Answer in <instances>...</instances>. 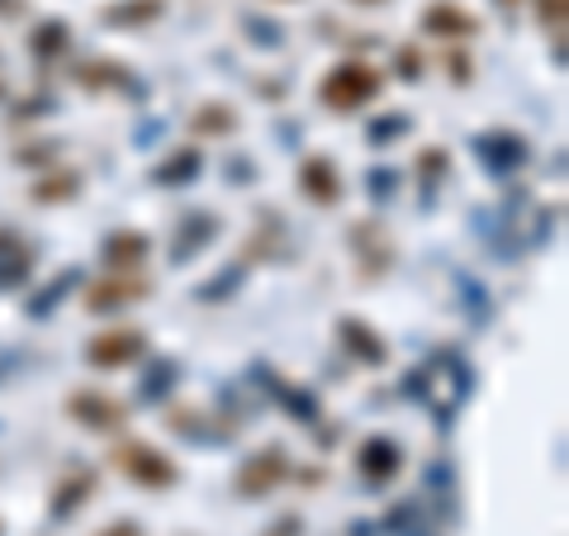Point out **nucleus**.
Returning a JSON list of instances; mask_svg holds the SVG:
<instances>
[{"instance_id":"22","label":"nucleus","mask_w":569,"mask_h":536,"mask_svg":"<svg viewBox=\"0 0 569 536\" xmlns=\"http://www.w3.org/2000/svg\"><path fill=\"white\" fill-rule=\"evenodd\" d=\"M356 6H389V0H356Z\"/></svg>"},{"instance_id":"11","label":"nucleus","mask_w":569,"mask_h":536,"mask_svg":"<svg viewBox=\"0 0 569 536\" xmlns=\"http://www.w3.org/2000/svg\"><path fill=\"white\" fill-rule=\"evenodd\" d=\"M356 466H361V475L366 479H376V485H385V479H395L399 475V466H403V451L389 437H370L366 446H361V460H356Z\"/></svg>"},{"instance_id":"5","label":"nucleus","mask_w":569,"mask_h":536,"mask_svg":"<svg viewBox=\"0 0 569 536\" xmlns=\"http://www.w3.org/2000/svg\"><path fill=\"white\" fill-rule=\"evenodd\" d=\"M152 295V280H142V276H104L96 280L91 290H86V309L91 314H119V309H129V304L138 299H148Z\"/></svg>"},{"instance_id":"2","label":"nucleus","mask_w":569,"mask_h":536,"mask_svg":"<svg viewBox=\"0 0 569 536\" xmlns=\"http://www.w3.org/2000/svg\"><path fill=\"white\" fill-rule=\"evenodd\" d=\"M114 466L129 475L133 485H142V489H171L176 479H181L176 460L167 451H157L152 441H123V446H114Z\"/></svg>"},{"instance_id":"23","label":"nucleus","mask_w":569,"mask_h":536,"mask_svg":"<svg viewBox=\"0 0 569 536\" xmlns=\"http://www.w3.org/2000/svg\"><path fill=\"white\" fill-rule=\"evenodd\" d=\"M498 6H503V10H512V6H522V0H498Z\"/></svg>"},{"instance_id":"18","label":"nucleus","mask_w":569,"mask_h":536,"mask_svg":"<svg viewBox=\"0 0 569 536\" xmlns=\"http://www.w3.org/2000/svg\"><path fill=\"white\" fill-rule=\"evenodd\" d=\"M162 14V0H138V6H123V10H104L110 24H148Z\"/></svg>"},{"instance_id":"3","label":"nucleus","mask_w":569,"mask_h":536,"mask_svg":"<svg viewBox=\"0 0 569 536\" xmlns=\"http://www.w3.org/2000/svg\"><path fill=\"white\" fill-rule=\"evenodd\" d=\"M67 418L86 427V433H114V427H123V418H129V408H123V399L104 395V389H77V395L67 399Z\"/></svg>"},{"instance_id":"21","label":"nucleus","mask_w":569,"mask_h":536,"mask_svg":"<svg viewBox=\"0 0 569 536\" xmlns=\"http://www.w3.org/2000/svg\"><path fill=\"white\" fill-rule=\"evenodd\" d=\"M24 10V0H0V14H20Z\"/></svg>"},{"instance_id":"15","label":"nucleus","mask_w":569,"mask_h":536,"mask_svg":"<svg viewBox=\"0 0 569 536\" xmlns=\"http://www.w3.org/2000/svg\"><path fill=\"white\" fill-rule=\"evenodd\" d=\"M77 81L86 86V91H110V86H129V67H119V62H86V67H77Z\"/></svg>"},{"instance_id":"16","label":"nucleus","mask_w":569,"mask_h":536,"mask_svg":"<svg viewBox=\"0 0 569 536\" xmlns=\"http://www.w3.org/2000/svg\"><path fill=\"white\" fill-rule=\"evenodd\" d=\"M67 43H71V24H62V20H48V24H39L33 29V58H58V52H67Z\"/></svg>"},{"instance_id":"19","label":"nucleus","mask_w":569,"mask_h":536,"mask_svg":"<svg viewBox=\"0 0 569 536\" xmlns=\"http://www.w3.org/2000/svg\"><path fill=\"white\" fill-rule=\"evenodd\" d=\"M537 10H541V29L560 39V33H565V0H541Z\"/></svg>"},{"instance_id":"6","label":"nucleus","mask_w":569,"mask_h":536,"mask_svg":"<svg viewBox=\"0 0 569 536\" xmlns=\"http://www.w3.org/2000/svg\"><path fill=\"white\" fill-rule=\"evenodd\" d=\"M284 475H290V460H284V451H280V446H266V451L247 456V466L238 470V489H242V498H266Z\"/></svg>"},{"instance_id":"14","label":"nucleus","mask_w":569,"mask_h":536,"mask_svg":"<svg viewBox=\"0 0 569 536\" xmlns=\"http://www.w3.org/2000/svg\"><path fill=\"white\" fill-rule=\"evenodd\" d=\"M190 129H194V133H209V138H223V133L238 129V115H233V105L209 100V105H200V110H194Z\"/></svg>"},{"instance_id":"10","label":"nucleus","mask_w":569,"mask_h":536,"mask_svg":"<svg viewBox=\"0 0 569 536\" xmlns=\"http://www.w3.org/2000/svg\"><path fill=\"white\" fill-rule=\"evenodd\" d=\"M337 337H342L347 351L361 356L366 366H385L389 361V347L380 343V332L370 324H361V318H342V324H337Z\"/></svg>"},{"instance_id":"13","label":"nucleus","mask_w":569,"mask_h":536,"mask_svg":"<svg viewBox=\"0 0 569 536\" xmlns=\"http://www.w3.org/2000/svg\"><path fill=\"white\" fill-rule=\"evenodd\" d=\"M29 247L14 238V234H6V228H0V285H20L24 276H29Z\"/></svg>"},{"instance_id":"17","label":"nucleus","mask_w":569,"mask_h":536,"mask_svg":"<svg viewBox=\"0 0 569 536\" xmlns=\"http://www.w3.org/2000/svg\"><path fill=\"white\" fill-rule=\"evenodd\" d=\"M77 190H81L77 171H52V176H43V181L33 186V200H39V205H58V200H71Z\"/></svg>"},{"instance_id":"12","label":"nucleus","mask_w":569,"mask_h":536,"mask_svg":"<svg viewBox=\"0 0 569 536\" xmlns=\"http://www.w3.org/2000/svg\"><path fill=\"white\" fill-rule=\"evenodd\" d=\"M96 494V475L91 470H71L67 479H58V489H52V513H77L86 498Z\"/></svg>"},{"instance_id":"1","label":"nucleus","mask_w":569,"mask_h":536,"mask_svg":"<svg viewBox=\"0 0 569 536\" xmlns=\"http://www.w3.org/2000/svg\"><path fill=\"white\" fill-rule=\"evenodd\" d=\"M385 91V77L370 62H361V58H347V62H337L328 77H323V86H318V100L328 105V110H337V115H351V110H361V105H370Z\"/></svg>"},{"instance_id":"9","label":"nucleus","mask_w":569,"mask_h":536,"mask_svg":"<svg viewBox=\"0 0 569 536\" xmlns=\"http://www.w3.org/2000/svg\"><path fill=\"white\" fill-rule=\"evenodd\" d=\"M152 252V238L148 234H133V228H119V234H110V242H104V266H110L114 276H133L142 261H148Z\"/></svg>"},{"instance_id":"8","label":"nucleus","mask_w":569,"mask_h":536,"mask_svg":"<svg viewBox=\"0 0 569 536\" xmlns=\"http://www.w3.org/2000/svg\"><path fill=\"white\" fill-rule=\"evenodd\" d=\"M479 29L485 24L470 10H460L456 0H437V6L422 10V33H432V39H475Z\"/></svg>"},{"instance_id":"4","label":"nucleus","mask_w":569,"mask_h":536,"mask_svg":"<svg viewBox=\"0 0 569 536\" xmlns=\"http://www.w3.org/2000/svg\"><path fill=\"white\" fill-rule=\"evenodd\" d=\"M142 351H148V332L142 328H110L86 347V361L100 370H119V366H133Z\"/></svg>"},{"instance_id":"20","label":"nucleus","mask_w":569,"mask_h":536,"mask_svg":"<svg viewBox=\"0 0 569 536\" xmlns=\"http://www.w3.org/2000/svg\"><path fill=\"white\" fill-rule=\"evenodd\" d=\"M100 536H142V527L138 523H114V527H104Z\"/></svg>"},{"instance_id":"7","label":"nucleus","mask_w":569,"mask_h":536,"mask_svg":"<svg viewBox=\"0 0 569 536\" xmlns=\"http://www.w3.org/2000/svg\"><path fill=\"white\" fill-rule=\"evenodd\" d=\"M299 190H305L309 205L332 209L342 200V171H337L332 157H305V167H299Z\"/></svg>"}]
</instances>
